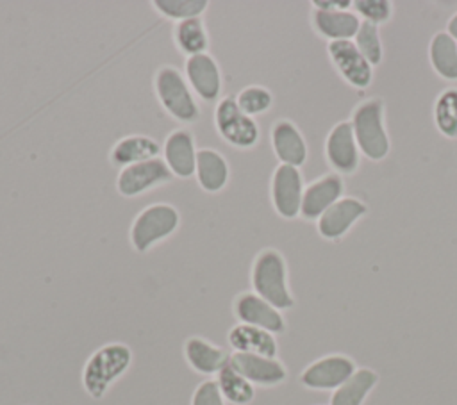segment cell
<instances>
[{
    "instance_id": "obj_12",
    "label": "cell",
    "mask_w": 457,
    "mask_h": 405,
    "mask_svg": "<svg viewBox=\"0 0 457 405\" xmlns=\"http://www.w3.org/2000/svg\"><path fill=\"white\" fill-rule=\"evenodd\" d=\"M196 155H198L196 141L189 128L180 127L171 130L166 136L162 143L161 157L175 178L186 180L195 177Z\"/></svg>"
},
{
    "instance_id": "obj_5",
    "label": "cell",
    "mask_w": 457,
    "mask_h": 405,
    "mask_svg": "<svg viewBox=\"0 0 457 405\" xmlns=\"http://www.w3.org/2000/svg\"><path fill=\"white\" fill-rule=\"evenodd\" d=\"M352 130L359 152L370 161H382L389 153V137L384 127V103L380 98L361 102L352 114Z\"/></svg>"
},
{
    "instance_id": "obj_16",
    "label": "cell",
    "mask_w": 457,
    "mask_h": 405,
    "mask_svg": "<svg viewBox=\"0 0 457 405\" xmlns=\"http://www.w3.org/2000/svg\"><path fill=\"white\" fill-rule=\"evenodd\" d=\"M343 180L336 173H327L320 177L318 180L311 182L303 189L302 196V207H300V216L309 221H318V218L332 207L337 200L343 198Z\"/></svg>"
},
{
    "instance_id": "obj_35",
    "label": "cell",
    "mask_w": 457,
    "mask_h": 405,
    "mask_svg": "<svg viewBox=\"0 0 457 405\" xmlns=\"http://www.w3.org/2000/svg\"><path fill=\"white\" fill-rule=\"evenodd\" d=\"M446 32L457 41V12L448 20V25H446Z\"/></svg>"
},
{
    "instance_id": "obj_1",
    "label": "cell",
    "mask_w": 457,
    "mask_h": 405,
    "mask_svg": "<svg viewBox=\"0 0 457 405\" xmlns=\"http://www.w3.org/2000/svg\"><path fill=\"white\" fill-rule=\"evenodd\" d=\"M154 93L164 112L175 121L191 125L200 120L198 98L179 68L171 64L159 66L154 73Z\"/></svg>"
},
{
    "instance_id": "obj_20",
    "label": "cell",
    "mask_w": 457,
    "mask_h": 405,
    "mask_svg": "<svg viewBox=\"0 0 457 405\" xmlns=\"http://www.w3.org/2000/svg\"><path fill=\"white\" fill-rule=\"evenodd\" d=\"M195 178L202 191L209 194L221 193L230 178L227 159L214 148H198Z\"/></svg>"
},
{
    "instance_id": "obj_7",
    "label": "cell",
    "mask_w": 457,
    "mask_h": 405,
    "mask_svg": "<svg viewBox=\"0 0 457 405\" xmlns=\"http://www.w3.org/2000/svg\"><path fill=\"white\" fill-rule=\"evenodd\" d=\"M171 180L173 175L168 169L162 157H155L145 162L121 168L116 177V191L123 198H136Z\"/></svg>"
},
{
    "instance_id": "obj_32",
    "label": "cell",
    "mask_w": 457,
    "mask_h": 405,
    "mask_svg": "<svg viewBox=\"0 0 457 405\" xmlns=\"http://www.w3.org/2000/svg\"><path fill=\"white\" fill-rule=\"evenodd\" d=\"M352 7L355 9L357 16L362 18V21H370L373 25L386 23L393 12L389 0H355L352 2Z\"/></svg>"
},
{
    "instance_id": "obj_30",
    "label": "cell",
    "mask_w": 457,
    "mask_h": 405,
    "mask_svg": "<svg viewBox=\"0 0 457 405\" xmlns=\"http://www.w3.org/2000/svg\"><path fill=\"white\" fill-rule=\"evenodd\" d=\"M234 98H236L237 107L245 114H248L250 118H255V116H261V114L268 112L270 107L273 105L271 91L268 87L257 86V84L243 87Z\"/></svg>"
},
{
    "instance_id": "obj_18",
    "label": "cell",
    "mask_w": 457,
    "mask_h": 405,
    "mask_svg": "<svg viewBox=\"0 0 457 405\" xmlns=\"http://www.w3.org/2000/svg\"><path fill=\"white\" fill-rule=\"evenodd\" d=\"M270 141L280 164L300 168L307 161V143L293 121L277 120L270 130Z\"/></svg>"
},
{
    "instance_id": "obj_13",
    "label": "cell",
    "mask_w": 457,
    "mask_h": 405,
    "mask_svg": "<svg viewBox=\"0 0 457 405\" xmlns=\"http://www.w3.org/2000/svg\"><path fill=\"white\" fill-rule=\"evenodd\" d=\"M327 52L341 73V77L353 87L364 89L373 80V66L364 59V55L355 46L353 39L330 41Z\"/></svg>"
},
{
    "instance_id": "obj_4",
    "label": "cell",
    "mask_w": 457,
    "mask_h": 405,
    "mask_svg": "<svg viewBox=\"0 0 457 405\" xmlns=\"http://www.w3.org/2000/svg\"><path fill=\"white\" fill-rule=\"evenodd\" d=\"M180 227V212L175 205L155 202L143 207L132 219L129 230L130 246L137 253H146L159 243L171 237Z\"/></svg>"
},
{
    "instance_id": "obj_6",
    "label": "cell",
    "mask_w": 457,
    "mask_h": 405,
    "mask_svg": "<svg viewBox=\"0 0 457 405\" xmlns=\"http://www.w3.org/2000/svg\"><path fill=\"white\" fill-rule=\"evenodd\" d=\"M214 128L230 146L250 150L259 143L261 130L255 118L245 114L234 96H223L214 107Z\"/></svg>"
},
{
    "instance_id": "obj_10",
    "label": "cell",
    "mask_w": 457,
    "mask_h": 405,
    "mask_svg": "<svg viewBox=\"0 0 457 405\" xmlns=\"http://www.w3.org/2000/svg\"><path fill=\"white\" fill-rule=\"evenodd\" d=\"M355 364L346 355H327L311 362L300 375V382L314 391H336L353 373Z\"/></svg>"
},
{
    "instance_id": "obj_29",
    "label": "cell",
    "mask_w": 457,
    "mask_h": 405,
    "mask_svg": "<svg viewBox=\"0 0 457 405\" xmlns=\"http://www.w3.org/2000/svg\"><path fill=\"white\" fill-rule=\"evenodd\" d=\"M152 7L166 20L179 23L191 18H202V14L209 7V2L207 0H154Z\"/></svg>"
},
{
    "instance_id": "obj_3",
    "label": "cell",
    "mask_w": 457,
    "mask_h": 405,
    "mask_svg": "<svg viewBox=\"0 0 457 405\" xmlns=\"http://www.w3.org/2000/svg\"><path fill=\"white\" fill-rule=\"evenodd\" d=\"M132 364V350L123 343H107L95 350L82 368L84 391L100 400Z\"/></svg>"
},
{
    "instance_id": "obj_23",
    "label": "cell",
    "mask_w": 457,
    "mask_h": 405,
    "mask_svg": "<svg viewBox=\"0 0 457 405\" xmlns=\"http://www.w3.org/2000/svg\"><path fill=\"white\" fill-rule=\"evenodd\" d=\"M228 344L232 346L234 351L239 353H255V355H264V357H277L278 344L273 334L250 326L245 323L234 325L228 334H227Z\"/></svg>"
},
{
    "instance_id": "obj_25",
    "label": "cell",
    "mask_w": 457,
    "mask_h": 405,
    "mask_svg": "<svg viewBox=\"0 0 457 405\" xmlns=\"http://www.w3.org/2000/svg\"><path fill=\"white\" fill-rule=\"evenodd\" d=\"M377 382L378 375L373 369H355V373L332 393L330 405H362Z\"/></svg>"
},
{
    "instance_id": "obj_19",
    "label": "cell",
    "mask_w": 457,
    "mask_h": 405,
    "mask_svg": "<svg viewBox=\"0 0 457 405\" xmlns=\"http://www.w3.org/2000/svg\"><path fill=\"white\" fill-rule=\"evenodd\" d=\"M162 145L146 134H130L121 139H118L111 152H109V161L112 166L127 168L137 162H145L155 157H161Z\"/></svg>"
},
{
    "instance_id": "obj_28",
    "label": "cell",
    "mask_w": 457,
    "mask_h": 405,
    "mask_svg": "<svg viewBox=\"0 0 457 405\" xmlns=\"http://www.w3.org/2000/svg\"><path fill=\"white\" fill-rule=\"evenodd\" d=\"M434 123L445 137L457 139V87H446L437 95L434 102Z\"/></svg>"
},
{
    "instance_id": "obj_2",
    "label": "cell",
    "mask_w": 457,
    "mask_h": 405,
    "mask_svg": "<svg viewBox=\"0 0 457 405\" xmlns=\"http://www.w3.org/2000/svg\"><path fill=\"white\" fill-rule=\"evenodd\" d=\"M250 284L255 294L278 310H287L295 305L287 285L286 259L275 248H264L255 255L250 269Z\"/></svg>"
},
{
    "instance_id": "obj_9",
    "label": "cell",
    "mask_w": 457,
    "mask_h": 405,
    "mask_svg": "<svg viewBox=\"0 0 457 405\" xmlns=\"http://www.w3.org/2000/svg\"><path fill=\"white\" fill-rule=\"evenodd\" d=\"M184 77L193 93L202 102H220L223 93V75L218 61L207 52L186 57Z\"/></svg>"
},
{
    "instance_id": "obj_27",
    "label": "cell",
    "mask_w": 457,
    "mask_h": 405,
    "mask_svg": "<svg viewBox=\"0 0 457 405\" xmlns=\"http://www.w3.org/2000/svg\"><path fill=\"white\" fill-rule=\"evenodd\" d=\"M214 380L218 384V389L223 400L228 403L248 405L255 396L253 385L230 364V360L220 369Z\"/></svg>"
},
{
    "instance_id": "obj_24",
    "label": "cell",
    "mask_w": 457,
    "mask_h": 405,
    "mask_svg": "<svg viewBox=\"0 0 457 405\" xmlns=\"http://www.w3.org/2000/svg\"><path fill=\"white\" fill-rule=\"evenodd\" d=\"M173 43L177 50L186 57L207 54L211 41H209V30L204 23V18H191V20L175 23Z\"/></svg>"
},
{
    "instance_id": "obj_17",
    "label": "cell",
    "mask_w": 457,
    "mask_h": 405,
    "mask_svg": "<svg viewBox=\"0 0 457 405\" xmlns=\"http://www.w3.org/2000/svg\"><path fill=\"white\" fill-rule=\"evenodd\" d=\"M366 212H368V207L361 200L350 198V196L341 198L318 218L316 221L318 234L325 239H339Z\"/></svg>"
},
{
    "instance_id": "obj_31",
    "label": "cell",
    "mask_w": 457,
    "mask_h": 405,
    "mask_svg": "<svg viewBox=\"0 0 457 405\" xmlns=\"http://www.w3.org/2000/svg\"><path fill=\"white\" fill-rule=\"evenodd\" d=\"M353 43L371 66H377L382 62L384 48H382V41H380V34H378V25L361 20V27L353 37Z\"/></svg>"
},
{
    "instance_id": "obj_21",
    "label": "cell",
    "mask_w": 457,
    "mask_h": 405,
    "mask_svg": "<svg viewBox=\"0 0 457 405\" xmlns=\"http://www.w3.org/2000/svg\"><path fill=\"white\" fill-rule=\"evenodd\" d=\"M184 359L193 371L209 376L218 375L220 369L230 360V355L211 341L200 335H191L184 343Z\"/></svg>"
},
{
    "instance_id": "obj_8",
    "label": "cell",
    "mask_w": 457,
    "mask_h": 405,
    "mask_svg": "<svg viewBox=\"0 0 457 405\" xmlns=\"http://www.w3.org/2000/svg\"><path fill=\"white\" fill-rule=\"evenodd\" d=\"M303 189L305 187L300 168L278 164L270 182V198L275 212L284 219L298 218Z\"/></svg>"
},
{
    "instance_id": "obj_15",
    "label": "cell",
    "mask_w": 457,
    "mask_h": 405,
    "mask_svg": "<svg viewBox=\"0 0 457 405\" xmlns=\"http://www.w3.org/2000/svg\"><path fill=\"white\" fill-rule=\"evenodd\" d=\"M230 364L252 384L261 387H273L286 380L287 371L277 357H264L255 353H239L230 355Z\"/></svg>"
},
{
    "instance_id": "obj_14",
    "label": "cell",
    "mask_w": 457,
    "mask_h": 405,
    "mask_svg": "<svg viewBox=\"0 0 457 405\" xmlns=\"http://www.w3.org/2000/svg\"><path fill=\"white\" fill-rule=\"evenodd\" d=\"M359 146L350 121L336 123L325 141V155L328 164L343 175H350L359 166Z\"/></svg>"
},
{
    "instance_id": "obj_33",
    "label": "cell",
    "mask_w": 457,
    "mask_h": 405,
    "mask_svg": "<svg viewBox=\"0 0 457 405\" xmlns=\"http://www.w3.org/2000/svg\"><path fill=\"white\" fill-rule=\"evenodd\" d=\"M191 405H225L216 380H204L193 393Z\"/></svg>"
},
{
    "instance_id": "obj_26",
    "label": "cell",
    "mask_w": 457,
    "mask_h": 405,
    "mask_svg": "<svg viewBox=\"0 0 457 405\" xmlns=\"http://www.w3.org/2000/svg\"><path fill=\"white\" fill-rule=\"evenodd\" d=\"M428 57L434 71L446 79L457 80V41L446 32H437L428 45Z\"/></svg>"
},
{
    "instance_id": "obj_11",
    "label": "cell",
    "mask_w": 457,
    "mask_h": 405,
    "mask_svg": "<svg viewBox=\"0 0 457 405\" xmlns=\"http://www.w3.org/2000/svg\"><path fill=\"white\" fill-rule=\"evenodd\" d=\"M232 310L239 323L262 328L273 335L286 330V321L280 310L253 291L239 293L232 303Z\"/></svg>"
},
{
    "instance_id": "obj_22",
    "label": "cell",
    "mask_w": 457,
    "mask_h": 405,
    "mask_svg": "<svg viewBox=\"0 0 457 405\" xmlns=\"http://www.w3.org/2000/svg\"><path fill=\"white\" fill-rule=\"evenodd\" d=\"M312 27L314 30L330 41H343L355 37L361 18L352 11H312Z\"/></svg>"
},
{
    "instance_id": "obj_34",
    "label": "cell",
    "mask_w": 457,
    "mask_h": 405,
    "mask_svg": "<svg viewBox=\"0 0 457 405\" xmlns=\"http://www.w3.org/2000/svg\"><path fill=\"white\" fill-rule=\"evenodd\" d=\"M312 5L321 11H346L352 7L350 0H314Z\"/></svg>"
}]
</instances>
